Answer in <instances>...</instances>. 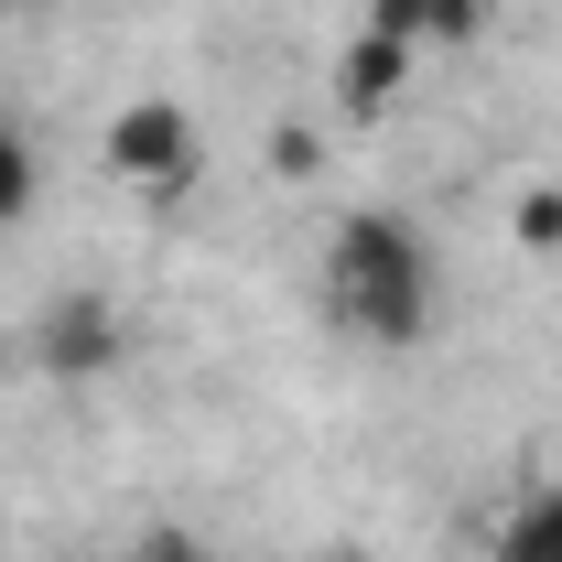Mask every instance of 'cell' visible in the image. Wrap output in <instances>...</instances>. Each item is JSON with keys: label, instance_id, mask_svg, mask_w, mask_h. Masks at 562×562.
<instances>
[{"label": "cell", "instance_id": "obj_1", "mask_svg": "<svg viewBox=\"0 0 562 562\" xmlns=\"http://www.w3.org/2000/svg\"><path fill=\"white\" fill-rule=\"evenodd\" d=\"M325 303L357 347H422L432 314H443V271H432V238L401 206H357L325 238Z\"/></svg>", "mask_w": 562, "mask_h": 562}, {"label": "cell", "instance_id": "obj_2", "mask_svg": "<svg viewBox=\"0 0 562 562\" xmlns=\"http://www.w3.org/2000/svg\"><path fill=\"white\" fill-rule=\"evenodd\" d=\"M98 162L131 184V195H184L195 184V162H206V140H195V109L184 98H131L109 140H98Z\"/></svg>", "mask_w": 562, "mask_h": 562}, {"label": "cell", "instance_id": "obj_3", "mask_svg": "<svg viewBox=\"0 0 562 562\" xmlns=\"http://www.w3.org/2000/svg\"><path fill=\"white\" fill-rule=\"evenodd\" d=\"M131 357V314L109 303V292H55L44 314H33V368L55 379V390H87V379H109Z\"/></svg>", "mask_w": 562, "mask_h": 562}, {"label": "cell", "instance_id": "obj_4", "mask_svg": "<svg viewBox=\"0 0 562 562\" xmlns=\"http://www.w3.org/2000/svg\"><path fill=\"white\" fill-rule=\"evenodd\" d=\"M401 87H412V44H390V33H357L347 55H336V109L347 120H379Z\"/></svg>", "mask_w": 562, "mask_h": 562}, {"label": "cell", "instance_id": "obj_5", "mask_svg": "<svg viewBox=\"0 0 562 562\" xmlns=\"http://www.w3.org/2000/svg\"><path fill=\"white\" fill-rule=\"evenodd\" d=\"M497 562H562V508H552V487H530L508 519H497Z\"/></svg>", "mask_w": 562, "mask_h": 562}, {"label": "cell", "instance_id": "obj_6", "mask_svg": "<svg viewBox=\"0 0 562 562\" xmlns=\"http://www.w3.org/2000/svg\"><path fill=\"white\" fill-rule=\"evenodd\" d=\"M33 206H44V151L22 120H0V227H22Z\"/></svg>", "mask_w": 562, "mask_h": 562}, {"label": "cell", "instance_id": "obj_7", "mask_svg": "<svg viewBox=\"0 0 562 562\" xmlns=\"http://www.w3.org/2000/svg\"><path fill=\"white\" fill-rule=\"evenodd\" d=\"M508 238L541 249V260H562V184H530V195L508 206Z\"/></svg>", "mask_w": 562, "mask_h": 562}, {"label": "cell", "instance_id": "obj_8", "mask_svg": "<svg viewBox=\"0 0 562 562\" xmlns=\"http://www.w3.org/2000/svg\"><path fill=\"white\" fill-rule=\"evenodd\" d=\"M487 33V0H422V44H476Z\"/></svg>", "mask_w": 562, "mask_h": 562}, {"label": "cell", "instance_id": "obj_9", "mask_svg": "<svg viewBox=\"0 0 562 562\" xmlns=\"http://www.w3.org/2000/svg\"><path fill=\"white\" fill-rule=\"evenodd\" d=\"M131 562H216V541H195V530H173V519H151L131 541Z\"/></svg>", "mask_w": 562, "mask_h": 562}, {"label": "cell", "instance_id": "obj_10", "mask_svg": "<svg viewBox=\"0 0 562 562\" xmlns=\"http://www.w3.org/2000/svg\"><path fill=\"white\" fill-rule=\"evenodd\" d=\"M271 162H281V173H314V162H325V140H314V131H271Z\"/></svg>", "mask_w": 562, "mask_h": 562}, {"label": "cell", "instance_id": "obj_11", "mask_svg": "<svg viewBox=\"0 0 562 562\" xmlns=\"http://www.w3.org/2000/svg\"><path fill=\"white\" fill-rule=\"evenodd\" d=\"M314 562H368V552H357V541H336V552H314Z\"/></svg>", "mask_w": 562, "mask_h": 562}, {"label": "cell", "instance_id": "obj_12", "mask_svg": "<svg viewBox=\"0 0 562 562\" xmlns=\"http://www.w3.org/2000/svg\"><path fill=\"white\" fill-rule=\"evenodd\" d=\"M552 508H562V476H552Z\"/></svg>", "mask_w": 562, "mask_h": 562}]
</instances>
